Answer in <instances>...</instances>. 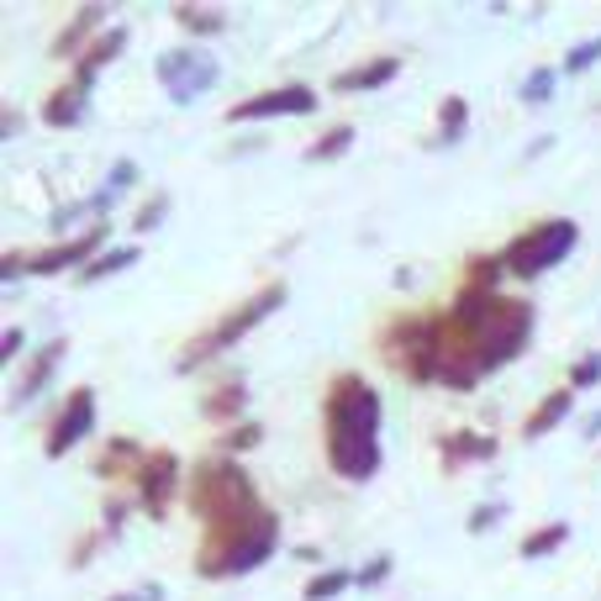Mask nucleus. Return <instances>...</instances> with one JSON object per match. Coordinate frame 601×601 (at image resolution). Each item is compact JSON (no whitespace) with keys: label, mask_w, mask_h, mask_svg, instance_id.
Here are the masks:
<instances>
[{"label":"nucleus","mask_w":601,"mask_h":601,"mask_svg":"<svg viewBox=\"0 0 601 601\" xmlns=\"http://www.w3.org/2000/svg\"><path fill=\"white\" fill-rule=\"evenodd\" d=\"M175 21H180L185 32H196V38L227 32V11H217V6H175Z\"/></svg>","instance_id":"5701e85b"},{"label":"nucleus","mask_w":601,"mask_h":601,"mask_svg":"<svg viewBox=\"0 0 601 601\" xmlns=\"http://www.w3.org/2000/svg\"><path fill=\"white\" fill-rule=\"evenodd\" d=\"M280 549V518L264 506L254 522H243L233 533H206L200 543V560H196V575L200 581H227V575H248L259 564L275 560Z\"/></svg>","instance_id":"20e7f679"},{"label":"nucleus","mask_w":601,"mask_h":601,"mask_svg":"<svg viewBox=\"0 0 601 601\" xmlns=\"http://www.w3.org/2000/svg\"><path fill=\"white\" fill-rule=\"evenodd\" d=\"M254 443H264V427L259 422H238L227 439H221V454L233 460V454H243V449H254Z\"/></svg>","instance_id":"cd10ccee"},{"label":"nucleus","mask_w":601,"mask_h":601,"mask_svg":"<svg viewBox=\"0 0 601 601\" xmlns=\"http://www.w3.org/2000/svg\"><path fill=\"white\" fill-rule=\"evenodd\" d=\"M127 42H132V32H127V27H106V32H100V38L90 42V48H85V59L75 63V85L96 90V75H100V69H106L111 59H117Z\"/></svg>","instance_id":"2eb2a0df"},{"label":"nucleus","mask_w":601,"mask_h":601,"mask_svg":"<svg viewBox=\"0 0 601 601\" xmlns=\"http://www.w3.org/2000/svg\"><path fill=\"white\" fill-rule=\"evenodd\" d=\"M327 464L343 481H375L381 475V417L385 401L364 375H338L327 391Z\"/></svg>","instance_id":"f257e3e1"},{"label":"nucleus","mask_w":601,"mask_h":601,"mask_svg":"<svg viewBox=\"0 0 601 601\" xmlns=\"http://www.w3.org/2000/svg\"><path fill=\"white\" fill-rule=\"evenodd\" d=\"M154 75H159L164 96L175 100V106H190V100H200L206 90H217L221 63H217L211 48H200V42H180V48H164L159 59H154Z\"/></svg>","instance_id":"0eeeda50"},{"label":"nucleus","mask_w":601,"mask_h":601,"mask_svg":"<svg viewBox=\"0 0 601 601\" xmlns=\"http://www.w3.org/2000/svg\"><path fill=\"white\" fill-rule=\"evenodd\" d=\"M591 63H601V38L570 48V53H564V75H581V69H591Z\"/></svg>","instance_id":"2f4dec72"},{"label":"nucleus","mask_w":601,"mask_h":601,"mask_svg":"<svg viewBox=\"0 0 601 601\" xmlns=\"http://www.w3.org/2000/svg\"><path fill=\"white\" fill-rule=\"evenodd\" d=\"M127 512H132L127 501H106V533H117L121 522H127Z\"/></svg>","instance_id":"e433bc0d"},{"label":"nucleus","mask_w":601,"mask_h":601,"mask_svg":"<svg viewBox=\"0 0 601 601\" xmlns=\"http://www.w3.org/2000/svg\"><path fill=\"white\" fill-rule=\"evenodd\" d=\"M17 132H21V111L6 106V117H0V138H17Z\"/></svg>","instance_id":"4c0bfd02"},{"label":"nucleus","mask_w":601,"mask_h":601,"mask_svg":"<svg viewBox=\"0 0 601 601\" xmlns=\"http://www.w3.org/2000/svg\"><path fill=\"white\" fill-rule=\"evenodd\" d=\"M142 254L132 248V243H111L106 254H100L90 269H80V285H100V280H111V275H121V269H132Z\"/></svg>","instance_id":"412c9836"},{"label":"nucleus","mask_w":601,"mask_h":601,"mask_svg":"<svg viewBox=\"0 0 601 601\" xmlns=\"http://www.w3.org/2000/svg\"><path fill=\"white\" fill-rule=\"evenodd\" d=\"M280 306H285V285H264V290H254V296L238 300V306H233V312H227L217 327H206V333H200V338L185 348V354H180V370L190 375V370H200V364L221 359L227 348H238V343L248 338L254 327H264V322L275 317Z\"/></svg>","instance_id":"39448f33"},{"label":"nucleus","mask_w":601,"mask_h":601,"mask_svg":"<svg viewBox=\"0 0 601 601\" xmlns=\"http://www.w3.org/2000/svg\"><path fill=\"white\" fill-rule=\"evenodd\" d=\"M100 21H106V6H85V11H75V21L63 27L59 38H53V59H85V48L100 38Z\"/></svg>","instance_id":"4468645a"},{"label":"nucleus","mask_w":601,"mask_h":601,"mask_svg":"<svg viewBox=\"0 0 601 601\" xmlns=\"http://www.w3.org/2000/svg\"><path fill=\"white\" fill-rule=\"evenodd\" d=\"M591 385H601V348H591L575 370H570V391L581 396V391H591Z\"/></svg>","instance_id":"c85d7f7f"},{"label":"nucleus","mask_w":601,"mask_h":601,"mask_svg":"<svg viewBox=\"0 0 601 601\" xmlns=\"http://www.w3.org/2000/svg\"><path fill=\"white\" fill-rule=\"evenodd\" d=\"M554 90H560V69H533L528 80H522V106H543V100H554Z\"/></svg>","instance_id":"bb28decb"},{"label":"nucleus","mask_w":601,"mask_h":601,"mask_svg":"<svg viewBox=\"0 0 601 601\" xmlns=\"http://www.w3.org/2000/svg\"><path fill=\"white\" fill-rule=\"evenodd\" d=\"M164 211H169V196H148L142 200V211L132 217V233H154V227L164 221Z\"/></svg>","instance_id":"7c9ffc66"},{"label":"nucleus","mask_w":601,"mask_h":601,"mask_svg":"<svg viewBox=\"0 0 601 601\" xmlns=\"http://www.w3.org/2000/svg\"><path fill=\"white\" fill-rule=\"evenodd\" d=\"M63 354H69V343H63V338H48V343L38 348V354L27 359V370H21L17 391H11V412H21V406H32V401H38L42 391H48V381H53V370L63 364Z\"/></svg>","instance_id":"f8f14e48"},{"label":"nucleus","mask_w":601,"mask_h":601,"mask_svg":"<svg viewBox=\"0 0 601 601\" xmlns=\"http://www.w3.org/2000/svg\"><path fill=\"white\" fill-rule=\"evenodd\" d=\"M138 185V164L132 159H117L111 164V180H106V196H117V190H132Z\"/></svg>","instance_id":"72a5a7b5"},{"label":"nucleus","mask_w":601,"mask_h":601,"mask_svg":"<svg viewBox=\"0 0 601 601\" xmlns=\"http://www.w3.org/2000/svg\"><path fill=\"white\" fill-rule=\"evenodd\" d=\"M575 243H581V227L570 217H549L539 227H528L522 238H512L501 248V264H506V275L512 280H539L549 269H560L570 254H575Z\"/></svg>","instance_id":"423d86ee"},{"label":"nucleus","mask_w":601,"mask_h":601,"mask_svg":"<svg viewBox=\"0 0 601 601\" xmlns=\"http://www.w3.org/2000/svg\"><path fill=\"white\" fill-rule=\"evenodd\" d=\"M449 317L464 327V338L475 343L485 375H491V370L528 354L539 312H533V300H522V296H501V290H485V285H464L460 296H454V306H449Z\"/></svg>","instance_id":"f03ea898"},{"label":"nucleus","mask_w":601,"mask_h":601,"mask_svg":"<svg viewBox=\"0 0 601 601\" xmlns=\"http://www.w3.org/2000/svg\"><path fill=\"white\" fill-rule=\"evenodd\" d=\"M401 75V59L396 53H375V59L354 63V69H338V80H333V90L338 96H364V90H385V85Z\"/></svg>","instance_id":"ddd939ff"},{"label":"nucleus","mask_w":601,"mask_h":601,"mask_svg":"<svg viewBox=\"0 0 601 601\" xmlns=\"http://www.w3.org/2000/svg\"><path fill=\"white\" fill-rule=\"evenodd\" d=\"M90 427H96V391H90V385H80V391H75V396L59 406V417H53L48 439H42L48 460H63L75 443L90 439Z\"/></svg>","instance_id":"9d476101"},{"label":"nucleus","mask_w":601,"mask_h":601,"mask_svg":"<svg viewBox=\"0 0 601 601\" xmlns=\"http://www.w3.org/2000/svg\"><path fill=\"white\" fill-rule=\"evenodd\" d=\"M464 132H470V100L443 96L439 100V142H460Z\"/></svg>","instance_id":"b1692460"},{"label":"nucleus","mask_w":601,"mask_h":601,"mask_svg":"<svg viewBox=\"0 0 601 601\" xmlns=\"http://www.w3.org/2000/svg\"><path fill=\"white\" fill-rule=\"evenodd\" d=\"M501 518H506V506H501V501H481V506L464 518V528H470V533H491Z\"/></svg>","instance_id":"c756f323"},{"label":"nucleus","mask_w":601,"mask_h":601,"mask_svg":"<svg viewBox=\"0 0 601 601\" xmlns=\"http://www.w3.org/2000/svg\"><path fill=\"white\" fill-rule=\"evenodd\" d=\"M439 454H443V464H449V470H460V460L464 464H475V460H496V439H485V433H470V427H464V433H449V439L439 443Z\"/></svg>","instance_id":"a211bd4d"},{"label":"nucleus","mask_w":601,"mask_h":601,"mask_svg":"<svg viewBox=\"0 0 601 601\" xmlns=\"http://www.w3.org/2000/svg\"><path fill=\"white\" fill-rule=\"evenodd\" d=\"M385 575H391V560L381 554V560H370L364 570H354V585H381Z\"/></svg>","instance_id":"f704fd0d"},{"label":"nucleus","mask_w":601,"mask_h":601,"mask_svg":"<svg viewBox=\"0 0 601 601\" xmlns=\"http://www.w3.org/2000/svg\"><path fill=\"white\" fill-rule=\"evenodd\" d=\"M106 601H164V585H138V591H121V597H106Z\"/></svg>","instance_id":"c9c22d12"},{"label":"nucleus","mask_w":601,"mask_h":601,"mask_svg":"<svg viewBox=\"0 0 601 601\" xmlns=\"http://www.w3.org/2000/svg\"><path fill=\"white\" fill-rule=\"evenodd\" d=\"M175 485H180V454H169V449H159V454H148L138 470V501L148 518H164L169 512V496H175Z\"/></svg>","instance_id":"9b49d317"},{"label":"nucleus","mask_w":601,"mask_h":601,"mask_svg":"<svg viewBox=\"0 0 601 601\" xmlns=\"http://www.w3.org/2000/svg\"><path fill=\"white\" fill-rule=\"evenodd\" d=\"M243 406H248V385H243V381L217 385L211 396L200 401V412H206L211 422H243Z\"/></svg>","instance_id":"6ab92c4d"},{"label":"nucleus","mask_w":601,"mask_h":601,"mask_svg":"<svg viewBox=\"0 0 601 601\" xmlns=\"http://www.w3.org/2000/svg\"><path fill=\"white\" fill-rule=\"evenodd\" d=\"M190 512L206 522V533H233L243 522H254L264 512L259 485L227 454H206L190 470Z\"/></svg>","instance_id":"7ed1b4c3"},{"label":"nucleus","mask_w":601,"mask_h":601,"mask_svg":"<svg viewBox=\"0 0 601 601\" xmlns=\"http://www.w3.org/2000/svg\"><path fill=\"white\" fill-rule=\"evenodd\" d=\"M21 348H27V333H21V327H6V333H0V370H11V364L21 359Z\"/></svg>","instance_id":"473e14b6"},{"label":"nucleus","mask_w":601,"mask_h":601,"mask_svg":"<svg viewBox=\"0 0 601 601\" xmlns=\"http://www.w3.org/2000/svg\"><path fill=\"white\" fill-rule=\"evenodd\" d=\"M106 248H111V227L96 221L80 238H63V243H53V248H42V254H21V275H63V269L80 275V269H90Z\"/></svg>","instance_id":"6e6552de"},{"label":"nucleus","mask_w":601,"mask_h":601,"mask_svg":"<svg viewBox=\"0 0 601 601\" xmlns=\"http://www.w3.org/2000/svg\"><path fill=\"white\" fill-rule=\"evenodd\" d=\"M142 460H148V454H142L132 439H111V443H106V454L96 460V475H100V481H117L121 470H132V475H138Z\"/></svg>","instance_id":"aec40b11"},{"label":"nucleus","mask_w":601,"mask_h":601,"mask_svg":"<svg viewBox=\"0 0 601 601\" xmlns=\"http://www.w3.org/2000/svg\"><path fill=\"white\" fill-rule=\"evenodd\" d=\"M564 543H570V522H549V528H533V533L518 543V554L522 560H549V554H560Z\"/></svg>","instance_id":"4be33fe9"},{"label":"nucleus","mask_w":601,"mask_h":601,"mask_svg":"<svg viewBox=\"0 0 601 601\" xmlns=\"http://www.w3.org/2000/svg\"><path fill=\"white\" fill-rule=\"evenodd\" d=\"M601 433V412H591V422H585V439H597Z\"/></svg>","instance_id":"58836bf2"},{"label":"nucleus","mask_w":601,"mask_h":601,"mask_svg":"<svg viewBox=\"0 0 601 601\" xmlns=\"http://www.w3.org/2000/svg\"><path fill=\"white\" fill-rule=\"evenodd\" d=\"M348 148H354V127H343V121H338V127H327V132H322V138L306 148V159H312V164H327V159H343Z\"/></svg>","instance_id":"393cba45"},{"label":"nucleus","mask_w":601,"mask_h":601,"mask_svg":"<svg viewBox=\"0 0 601 601\" xmlns=\"http://www.w3.org/2000/svg\"><path fill=\"white\" fill-rule=\"evenodd\" d=\"M90 111V90L85 85H59L53 96L42 100V127H80V117Z\"/></svg>","instance_id":"dca6fc26"},{"label":"nucleus","mask_w":601,"mask_h":601,"mask_svg":"<svg viewBox=\"0 0 601 601\" xmlns=\"http://www.w3.org/2000/svg\"><path fill=\"white\" fill-rule=\"evenodd\" d=\"M343 591H354V570H322V575L306 581L300 597L306 601H333V597H343Z\"/></svg>","instance_id":"a878e982"},{"label":"nucleus","mask_w":601,"mask_h":601,"mask_svg":"<svg viewBox=\"0 0 601 601\" xmlns=\"http://www.w3.org/2000/svg\"><path fill=\"white\" fill-rule=\"evenodd\" d=\"M317 111V90L312 85H269L259 96L227 106V121H269V117H312Z\"/></svg>","instance_id":"1a4fd4ad"},{"label":"nucleus","mask_w":601,"mask_h":601,"mask_svg":"<svg viewBox=\"0 0 601 601\" xmlns=\"http://www.w3.org/2000/svg\"><path fill=\"white\" fill-rule=\"evenodd\" d=\"M575 412V391L570 385H560V391H549V396L533 406V417L522 422V439H543V433H554L564 417Z\"/></svg>","instance_id":"f3484780"}]
</instances>
